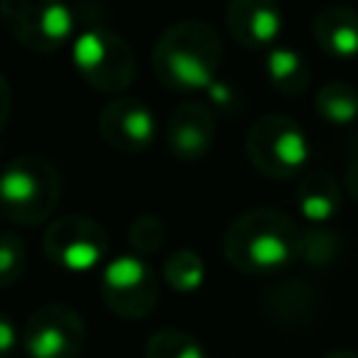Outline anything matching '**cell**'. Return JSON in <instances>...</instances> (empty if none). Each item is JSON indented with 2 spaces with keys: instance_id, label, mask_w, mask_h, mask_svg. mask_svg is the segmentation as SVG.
<instances>
[{
  "instance_id": "1",
  "label": "cell",
  "mask_w": 358,
  "mask_h": 358,
  "mask_svg": "<svg viewBox=\"0 0 358 358\" xmlns=\"http://www.w3.org/2000/svg\"><path fill=\"white\" fill-rule=\"evenodd\" d=\"M151 64L165 90L201 92L215 84L218 67L224 64V45L207 20H179L157 36Z\"/></svg>"
},
{
  "instance_id": "2",
  "label": "cell",
  "mask_w": 358,
  "mask_h": 358,
  "mask_svg": "<svg viewBox=\"0 0 358 358\" xmlns=\"http://www.w3.org/2000/svg\"><path fill=\"white\" fill-rule=\"evenodd\" d=\"M296 221L277 207H252L224 229V257L243 274H274L299 257Z\"/></svg>"
},
{
  "instance_id": "3",
  "label": "cell",
  "mask_w": 358,
  "mask_h": 358,
  "mask_svg": "<svg viewBox=\"0 0 358 358\" xmlns=\"http://www.w3.org/2000/svg\"><path fill=\"white\" fill-rule=\"evenodd\" d=\"M59 171L42 154L11 157L0 176V204L8 221L36 227L59 204Z\"/></svg>"
},
{
  "instance_id": "4",
  "label": "cell",
  "mask_w": 358,
  "mask_h": 358,
  "mask_svg": "<svg viewBox=\"0 0 358 358\" xmlns=\"http://www.w3.org/2000/svg\"><path fill=\"white\" fill-rule=\"evenodd\" d=\"M246 154L268 179H299L310 157V143L294 117L282 112H263L249 126Z\"/></svg>"
},
{
  "instance_id": "5",
  "label": "cell",
  "mask_w": 358,
  "mask_h": 358,
  "mask_svg": "<svg viewBox=\"0 0 358 358\" xmlns=\"http://www.w3.org/2000/svg\"><path fill=\"white\" fill-rule=\"evenodd\" d=\"M73 64L98 92H123L137 76L131 45L106 25H90L73 39Z\"/></svg>"
},
{
  "instance_id": "6",
  "label": "cell",
  "mask_w": 358,
  "mask_h": 358,
  "mask_svg": "<svg viewBox=\"0 0 358 358\" xmlns=\"http://www.w3.org/2000/svg\"><path fill=\"white\" fill-rule=\"evenodd\" d=\"M0 14L11 39L36 53L59 50L76 28L64 0H0Z\"/></svg>"
},
{
  "instance_id": "7",
  "label": "cell",
  "mask_w": 358,
  "mask_h": 358,
  "mask_svg": "<svg viewBox=\"0 0 358 358\" xmlns=\"http://www.w3.org/2000/svg\"><path fill=\"white\" fill-rule=\"evenodd\" d=\"M101 296L120 319H145L159 299V282L145 257L134 252L115 255L103 263Z\"/></svg>"
},
{
  "instance_id": "8",
  "label": "cell",
  "mask_w": 358,
  "mask_h": 358,
  "mask_svg": "<svg viewBox=\"0 0 358 358\" xmlns=\"http://www.w3.org/2000/svg\"><path fill=\"white\" fill-rule=\"evenodd\" d=\"M42 249L50 263L64 271L84 274L101 266L109 255V232L90 215H62L48 224L42 235Z\"/></svg>"
},
{
  "instance_id": "9",
  "label": "cell",
  "mask_w": 358,
  "mask_h": 358,
  "mask_svg": "<svg viewBox=\"0 0 358 358\" xmlns=\"http://www.w3.org/2000/svg\"><path fill=\"white\" fill-rule=\"evenodd\" d=\"M84 344V319L62 302L39 305L22 324V347L28 358H78Z\"/></svg>"
},
{
  "instance_id": "10",
  "label": "cell",
  "mask_w": 358,
  "mask_h": 358,
  "mask_svg": "<svg viewBox=\"0 0 358 358\" xmlns=\"http://www.w3.org/2000/svg\"><path fill=\"white\" fill-rule=\"evenodd\" d=\"M98 129L101 137L120 154H137L143 151L154 134H157V117L154 112L131 95H117L112 98L101 115H98Z\"/></svg>"
},
{
  "instance_id": "11",
  "label": "cell",
  "mask_w": 358,
  "mask_h": 358,
  "mask_svg": "<svg viewBox=\"0 0 358 358\" xmlns=\"http://www.w3.org/2000/svg\"><path fill=\"white\" fill-rule=\"evenodd\" d=\"M168 148L182 162L204 159L215 140V120L213 112L199 101H185L171 112L168 131H165Z\"/></svg>"
},
{
  "instance_id": "12",
  "label": "cell",
  "mask_w": 358,
  "mask_h": 358,
  "mask_svg": "<svg viewBox=\"0 0 358 358\" xmlns=\"http://www.w3.org/2000/svg\"><path fill=\"white\" fill-rule=\"evenodd\" d=\"M227 28L232 39L243 48L260 50L274 48L280 28H282V11L277 0H229L227 3Z\"/></svg>"
},
{
  "instance_id": "13",
  "label": "cell",
  "mask_w": 358,
  "mask_h": 358,
  "mask_svg": "<svg viewBox=\"0 0 358 358\" xmlns=\"http://www.w3.org/2000/svg\"><path fill=\"white\" fill-rule=\"evenodd\" d=\"M313 42L333 59L358 56V11L350 6H324L310 25Z\"/></svg>"
},
{
  "instance_id": "14",
  "label": "cell",
  "mask_w": 358,
  "mask_h": 358,
  "mask_svg": "<svg viewBox=\"0 0 358 358\" xmlns=\"http://www.w3.org/2000/svg\"><path fill=\"white\" fill-rule=\"evenodd\" d=\"M296 204L310 227H324L341 207V187L324 168L305 171L296 185Z\"/></svg>"
},
{
  "instance_id": "15",
  "label": "cell",
  "mask_w": 358,
  "mask_h": 358,
  "mask_svg": "<svg viewBox=\"0 0 358 358\" xmlns=\"http://www.w3.org/2000/svg\"><path fill=\"white\" fill-rule=\"evenodd\" d=\"M266 78L280 95H302L308 90L310 70L299 50L274 45L266 50Z\"/></svg>"
},
{
  "instance_id": "16",
  "label": "cell",
  "mask_w": 358,
  "mask_h": 358,
  "mask_svg": "<svg viewBox=\"0 0 358 358\" xmlns=\"http://www.w3.org/2000/svg\"><path fill=\"white\" fill-rule=\"evenodd\" d=\"M313 103L319 117H324L327 123H358V87H352L350 81H327L324 87H319Z\"/></svg>"
},
{
  "instance_id": "17",
  "label": "cell",
  "mask_w": 358,
  "mask_h": 358,
  "mask_svg": "<svg viewBox=\"0 0 358 358\" xmlns=\"http://www.w3.org/2000/svg\"><path fill=\"white\" fill-rule=\"evenodd\" d=\"M162 280L182 294H190L201 288L204 282V260L193 249H176L162 263Z\"/></svg>"
},
{
  "instance_id": "18",
  "label": "cell",
  "mask_w": 358,
  "mask_h": 358,
  "mask_svg": "<svg viewBox=\"0 0 358 358\" xmlns=\"http://www.w3.org/2000/svg\"><path fill=\"white\" fill-rule=\"evenodd\" d=\"M145 358H207L204 347L179 327H162L148 336Z\"/></svg>"
},
{
  "instance_id": "19",
  "label": "cell",
  "mask_w": 358,
  "mask_h": 358,
  "mask_svg": "<svg viewBox=\"0 0 358 358\" xmlns=\"http://www.w3.org/2000/svg\"><path fill=\"white\" fill-rule=\"evenodd\" d=\"M341 255V235L324 227H308L299 235V257L310 266H327Z\"/></svg>"
},
{
  "instance_id": "20",
  "label": "cell",
  "mask_w": 358,
  "mask_h": 358,
  "mask_svg": "<svg viewBox=\"0 0 358 358\" xmlns=\"http://www.w3.org/2000/svg\"><path fill=\"white\" fill-rule=\"evenodd\" d=\"M165 238H168V227L159 215L154 213H143L137 215L131 224H129V246L134 249V255L145 257V255H154L165 246Z\"/></svg>"
},
{
  "instance_id": "21",
  "label": "cell",
  "mask_w": 358,
  "mask_h": 358,
  "mask_svg": "<svg viewBox=\"0 0 358 358\" xmlns=\"http://www.w3.org/2000/svg\"><path fill=\"white\" fill-rule=\"evenodd\" d=\"M25 268V243L17 232H3L0 238V282L11 285Z\"/></svg>"
},
{
  "instance_id": "22",
  "label": "cell",
  "mask_w": 358,
  "mask_h": 358,
  "mask_svg": "<svg viewBox=\"0 0 358 358\" xmlns=\"http://www.w3.org/2000/svg\"><path fill=\"white\" fill-rule=\"evenodd\" d=\"M14 350V322L8 316L0 319V352L8 355Z\"/></svg>"
},
{
  "instance_id": "23",
  "label": "cell",
  "mask_w": 358,
  "mask_h": 358,
  "mask_svg": "<svg viewBox=\"0 0 358 358\" xmlns=\"http://www.w3.org/2000/svg\"><path fill=\"white\" fill-rule=\"evenodd\" d=\"M347 187L350 193L358 199V151H352V159L347 165Z\"/></svg>"
},
{
  "instance_id": "24",
  "label": "cell",
  "mask_w": 358,
  "mask_h": 358,
  "mask_svg": "<svg viewBox=\"0 0 358 358\" xmlns=\"http://www.w3.org/2000/svg\"><path fill=\"white\" fill-rule=\"evenodd\" d=\"M324 358H358V352L350 350V347H336V350H330Z\"/></svg>"
},
{
  "instance_id": "25",
  "label": "cell",
  "mask_w": 358,
  "mask_h": 358,
  "mask_svg": "<svg viewBox=\"0 0 358 358\" xmlns=\"http://www.w3.org/2000/svg\"><path fill=\"white\" fill-rule=\"evenodd\" d=\"M352 151H358V123H355V131H352Z\"/></svg>"
}]
</instances>
